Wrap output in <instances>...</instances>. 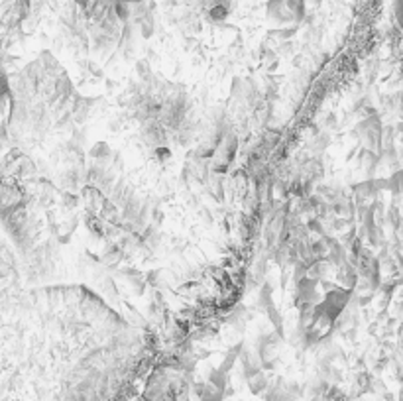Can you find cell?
<instances>
[{
  "label": "cell",
  "mask_w": 403,
  "mask_h": 401,
  "mask_svg": "<svg viewBox=\"0 0 403 401\" xmlns=\"http://www.w3.org/2000/svg\"><path fill=\"white\" fill-rule=\"evenodd\" d=\"M248 388H250V392H252V394H256V396H258V394H262V392L268 388V378H266L264 370L248 378Z\"/></svg>",
  "instance_id": "cell-1"
},
{
  "label": "cell",
  "mask_w": 403,
  "mask_h": 401,
  "mask_svg": "<svg viewBox=\"0 0 403 401\" xmlns=\"http://www.w3.org/2000/svg\"><path fill=\"white\" fill-rule=\"evenodd\" d=\"M228 14H230V6H226V4H214L208 8V18L212 22H224L228 18Z\"/></svg>",
  "instance_id": "cell-2"
}]
</instances>
